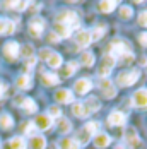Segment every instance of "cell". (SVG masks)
I'll return each mask as SVG.
<instances>
[{
    "mask_svg": "<svg viewBox=\"0 0 147 149\" xmlns=\"http://www.w3.org/2000/svg\"><path fill=\"white\" fill-rule=\"evenodd\" d=\"M57 22L67 24L70 29H79L80 28V17L75 10H60L57 14Z\"/></svg>",
    "mask_w": 147,
    "mask_h": 149,
    "instance_id": "6da1fadb",
    "label": "cell"
},
{
    "mask_svg": "<svg viewBox=\"0 0 147 149\" xmlns=\"http://www.w3.org/2000/svg\"><path fill=\"white\" fill-rule=\"evenodd\" d=\"M140 77V70L139 69H130V70H125V72H120L116 75V84L120 88H128L133 86Z\"/></svg>",
    "mask_w": 147,
    "mask_h": 149,
    "instance_id": "7a4b0ae2",
    "label": "cell"
},
{
    "mask_svg": "<svg viewBox=\"0 0 147 149\" xmlns=\"http://www.w3.org/2000/svg\"><path fill=\"white\" fill-rule=\"evenodd\" d=\"M115 65H116V57H113V55H110V53H104L103 58H101V63H99V67H98V75H99L101 79H106L108 75L111 74V70H113Z\"/></svg>",
    "mask_w": 147,
    "mask_h": 149,
    "instance_id": "3957f363",
    "label": "cell"
},
{
    "mask_svg": "<svg viewBox=\"0 0 147 149\" xmlns=\"http://www.w3.org/2000/svg\"><path fill=\"white\" fill-rule=\"evenodd\" d=\"M127 53H132V50H130V46H128L127 41H123V40H113L111 41V45H110V55L120 58V57H123Z\"/></svg>",
    "mask_w": 147,
    "mask_h": 149,
    "instance_id": "277c9868",
    "label": "cell"
},
{
    "mask_svg": "<svg viewBox=\"0 0 147 149\" xmlns=\"http://www.w3.org/2000/svg\"><path fill=\"white\" fill-rule=\"evenodd\" d=\"M44 26H46V22L43 17H33L29 21V34L33 38H40L44 31Z\"/></svg>",
    "mask_w": 147,
    "mask_h": 149,
    "instance_id": "5b68a950",
    "label": "cell"
},
{
    "mask_svg": "<svg viewBox=\"0 0 147 149\" xmlns=\"http://www.w3.org/2000/svg\"><path fill=\"white\" fill-rule=\"evenodd\" d=\"M99 91L103 93L104 98H108V100H113L115 96H116V88H115V84L111 82V79H99Z\"/></svg>",
    "mask_w": 147,
    "mask_h": 149,
    "instance_id": "8992f818",
    "label": "cell"
},
{
    "mask_svg": "<svg viewBox=\"0 0 147 149\" xmlns=\"http://www.w3.org/2000/svg\"><path fill=\"white\" fill-rule=\"evenodd\" d=\"M125 142H127V146L130 149H139L142 146V142H140V137L137 134V130L133 129V127H128L127 130H125Z\"/></svg>",
    "mask_w": 147,
    "mask_h": 149,
    "instance_id": "52a82bcc",
    "label": "cell"
},
{
    "mask_svg": "<svg viewBox=\"0 0 147 149\" xmlns=\"http://www.w3.org/2000/svg\"><path fill=\"white\" fill-rule=\"evenodd\" d=\"M91 89H92V82H91L89 77H80V79H77L75 84H74V91H75L77 94H80V96L87 94Z\"/></svg>",
    "mask_w": 147,
    "mask_h": 149,
    "instance_id": "ba28073f",
    "label": "cell"
},
{
    "mask_svg": "<svg viewBox=\"0 0 147 149\" xmlns=\"http://www.w3.org/2000/svg\"><path fill=\"white\" fill-rule=\"evenodd\" d=\"M19 52H21V48H19V43L17 41H7L3 45V55H5V58L15 60L19 57Z\"/></svg>",
    "mask_w": 147,
    "mask_h": 149,
    "instance_id": "9c48e42d",
    "label": "cell"
},
{
    "mask_svg": "<svg viewBox=\"0 0 147 149\" xmlns=\"http://www.w3.org/2000/svg\"><path fill=\"white\" fill-rule=\"evenodd\" d=\"M132 103L137 108H147V88H142V89L133 93Z\"/></svg>",
    "mask_w": 147,
    "mask_h": 149,
    "instance_id": "30bf717a",
    "label": "cell"
},
{
    "mask_svg": "<svg viewBox=\"0 0 147 149\" xmlns=\"http://www.w3.org/2000/svg\"><path fill=\"white\" fill-rule=\"evenodd\" d=\"M125 115L121 113V111H118V110H115V111H111L110 115H108V118H106V123L110 125V127H121V125H125Z\"/></svg>",
    "mask_w": 147,
    "mask_h": 149,
    "instance_id": "8fae6325",
    "label": "cell"
},
{
    "mask_svg": "<svg viewBox=\"0 0 147 149\" xmlns=\"http://www.w3.org/2000/svg\"><path fill=\"white\" fill-rule=\"evenodd\" d=\"M75 43L80 46V48H86L92 43V38H91V31L89 29H79L75 34Z\"/></svg>",
    "mask_w": 147,
    "mask_h": 149,
    "instance_id": "7c38bea8",
    "label": "cell"
},
{
    "mask_svg": "<svg viewBox=\"0 0 147 149\" xmlns=\"http://www.w3.org/2000/svg\"><path fill=\"white\" fill-rule=\"evenodd\" d=\"M34 125L38 130H48L51 125H53V118H50L48 113H41L38 118L34 120Z\"/></svg>",
    "mask_w": 147,
    "mask_h": 149,
    "instance_id": "4fadbf2b",
    "label": "cell"
},
{
    "mask_svg": "<svg viewBox=\"0 0 147 149\" xmlns=\"http://www.w3.org/2000/svg\"><path fill=\"white\" fill-rule=\"evenodd\" d=\"M92 141H94V146L98 149H104L108 148L110 144H111V137L108 134H104V132H99V134H96L92 137Z\"/></svg>",
    "mask_w": 147,
    "mask_h": 149,
    "instance_id": "5bb4252c",
    "label": "cell"
},
{
    "mask_svg": "<svg viewBox=\"0 0 147 149\" xmlns=\"http://www.w3.org/2000/svg\"><path fill=\"white\" fill-rule=\"evenodd\" d=\"M55 100L58 103H74V93L70 89H58L55 93Z\"/></svg>",
    "mask_w": 147,
    "mask_h": 149,
    "instance_id": "9a60e30c",
    "label": "cell"
},
{
    "mask_svg": "<svg viewBox=\"0 0 147 149\" xmlns=\"http://www.w3.org/2000/svg\"><path fill=\"white\" fill-rule=\"evenodd\" d=\"M57 36H58L60 40L62 38H70V34H72V29L67 26V24H62V22H57L55 24V31H53Z\"/></svg>",
    "mask_w": 147,
    "mask_h": 149,
    "instance_id": "2e32d148",
    "label": "cell"
},
{
    "mask_svg": "<svg viewBox=\"0 0 147 149\" xmlns=\"http://www.w3.org/2000/svg\"><path fill=\"white\" fill-rule=\"evenodd\" d=\"M60 81H62V79H60L57 74H53V72H44V74L41 75V82H43L44 86H57Z\"/></svg>",
    "mask_w": 147,
    "mask_h": 149,
    "instance_id": "e0dca14e",
    "label": "cell"
},
{
    "mask_svg": "<svg viewBox=\"0 0 147 149\" xmlns=\"http://www.w3.org/2000/svg\"><path fill=\"white\" fill-rule=\"evenodd\" d=\"M84 106H86L87 113H94V111H99V110H101V103H99V100H98V98H94V96L87 98V100H86V103H84Z\"/></svg>",
    "mask_w": 147,
    "mask_h": 149,
    "instance_id": "ac0fdd59",
    "label": "cell"
},
{
    "mask_svg": "<svg viewBox=\"0 0 147 149\" xmlns=\"http://www.w3.org/2000/svg\"><path fill=\"white\" fill-rule=\"evenodd\" d=\"M58 146H60V149H80L79 142L75 139H72V137H62Z\"/></svg>",
    "mask_w": 147,
    "mask_h": 149,
    "instance_id": "d6986e66",
    "label": "cell"
},
{
    "mask_svg": "<svg viewBox=\"0 0 147 149\" xmlns=\"http://www.w3.org/2000/svg\"><path fill=\"white\" fill-rule=\"evenodd\" d=\"M116 5H118L116 0H103V2H99V10L103 14H111L116 9Z\"/></svg>",
    "mask_w": 147,
    "mask_h": 149,
    "instance_id": "ffe728a7",
    "label": "cell"
},
{
    "mask_svg": "<svg viewBox=\"0 0 147 149\" xmlns=\"http://www.w3.org/2000/svg\"><path fill=\"white\" fill-rule=\"evenodd\" d=\"M106 29H108V28H106V24H103V22L98 24V26H94L92 29H89L91 31V38H92V41L101 40V38L104 36V33H106Z\"/></svg>",
    "mask_w": 147,
    "mask_h": 149,
    "instance_id": "44dd1931",
    "label": "cell"
},
{
    "mask_svg": "<svg viewBox=\"0 0 147 149\" xmlns=\"http://www.w3.org/2000/svg\"><path fill=\"white\" fill-rule=\"evenodd\" d=\"M46 63H48V67L50 69H60L62 65H63V58H62V55L60 53H51L50 55V58L46 60Z\"/></svg>",
    "mask_w": 147,
    "mask_h": 149,
    "instance_id": "7402d4cb",
    "label": "cell"
},
{
    "mask_svg": "<svg viewBox=\"0 0 147 149\" xmlns=\"http://www.w3.org/2000/svg\"><path fill=\"white\" fill-rule=\"evenodd\" d=\"M79 62H80V65H84V67H92L94 62H96V57H94L92 52H82Z\"/></svg>",
    "mask_w": 147,
    "mask_h": 149,
    "instance_id": "603a6c76",
    "label": "cell"
},
{
    "mask_svg": "<svg viewBox=\"0 0 147 149\" xmlns=\"http://www.w3.org/2000/svg\"><path fill=\"white\" fill-rule=\"evenodd\" d=\"M5 149H26V141H24V137H12L9 142H7V146Z\"/></svg>",
    "mask_w": 147,
    "mask_h": 149,
    "instance_id": "cb8c5ba5",
    "label": "cell"
},
{
    "mask_svg": "<svg viewBox=\"0 0 147 149\" xmlns=\"http://www.w3.org/2000/svg\"><path fill=\"white\" fill-rule=\"evenodd\" d=\"M21 106H22V110L26 113H36V110H38V104H36V101L33 98H24L21 101Z\"/></svg>",
    "mask_w": 147,
    "mask_h": 149,
    "instance_id": "d4e9b609",
    "label": "cell"
},
{
    "mask_svg": "<svg viewBox=\"0 0 147 149\" xmlns=\"http://www.w3.org/2000/svg\"><path fill=\"white\" fill-rule=\"evenodd\" d=\"M29 148L31 149H44L46 148V139H44L43 135H34V137H31L29 141Z\"/></svg>",
    "mask_w": 147,
    "mask_h": 149,
    "instance_id": "484cf974",
    "label": "cell"
},
{
    "mask_svg": "<svg viewBox=\"0 0 147 149\" xmlns=\"http://www.w3.org/2000/svg\"><path fill=\"white\" fill-rule=\"evenodd\" d=\"M15 84H17V88H19V89H29L31 86H33V79H31L28 74H22V75H19V77H17Z\"/></svg>",
    "mask_w": 147,
    "mask_h": 149,
    "instance_id": "4316f807",
    "label": "cell"
},
{
    "mask_svg": "<svg viewBox=\"0 0 147 149\" xmlns=\"http://www.w3.org/2000/svg\"><path fill=\"white\" fill-rule=\"evenodd\" d=\"M57 129H58V134H69L70 130H72V122L67 118H58V125H57Z\"/></svg>",
    "mask_w": 147,
    "mask_h": 149,
    "instance_id": "83f0119b",
    "label": "cell"
},
{
    "mask_svg": "<svg viewBox=\"0 0 147 149\" xmlns=\"http://www.w3.org/2000/svg\"><path fill=\"white\" fill-rule=\"evenodd\" d=\"M72 113L75 117H79V118H86L89 115L87 110H86V106H84V103H74L72 104Z\"/></svg>",
    "mask_w": 147,
    "mask_h": 149,
    "instance_id": "f1b7e54d",
    "label": "cell"
},
{
    "mask_svg": "<svg viewBox=\"0 0 147 149\" xmlns=\"http://www.w3.org/2000/svg\"><path fill=\"white\" fill-rule=\"evenodd\" d=\"M91 139H92V135L89 134V132L86 130V129H84V127L79 130V134H77V137H75V141L79 142V146H86V144H87Z\"/></svg>",
    "mask_w": 147,
    "mask_h": 149,
    "instance_id": "f546056e",
    "label": "cell"
},
{
    "mask_svg": "<svg viewBox=\"0 0 147 149\" xmlns=\"http://www.w3.org/2000/svg\"><path fill=\"white\" fill-rule=\"evenodd\" d=\"M0 127L2 129H12L14 127V120L9 113H2L0 115Z\"/></svg>",
    "mask_w": 147,
    "mask_h": 149,
    "instance_id": "4dcf8cb0",
    "label": "cell"
},
{
    "mask_svg": "<svg viewBox=\"0 0 147 149\" xmlns=\"http://www.w3.org/2000/svg\"><path fill=\"white\" fill-rule=\"evenodd\" d=\"M79 69V63L77 62H69L65 67H63V70H62V75L63 77H70V75H74V72Z\"/></svg>",
    "mask_w": 147,
    "mask_h": 149,
    "instance_id": "1f68e13d",
    "label": "cell"
},
{
    "mask_svg": "<svg viewBox=\"0 0 147 149\" xmlns=\"http://www.w3.org/2000/svg\"><path fill=\"white\" fill-rule=\"evenodd\" d=\"M24 134L28 135V137H34V135H38V129H36L34 122H28V123L24 125Z\"/></svg>",
    "mask_w": 147,
    "mask_h": 149,
    "instance_id": "d6a6232c",
    "label": "cell"
},
{
    "mask_svg": "<svg viewBox=\"0 0 147 149\" xmlns=\"http://www.w3.org/2000/svg\"><path fill=\"white\" fill-rule=\"evenodd\" d=\"M133 15V10L130 5H121V9H120V19H123V21H127V19H130Z\"/></svg>",
    "mask_w": 147,
    "mask_h": 149,
    "instance_id": "836d02e7",
    "label": "cell"
},
{
    "mask_svg": "<svg viewBox=\"0 0 147 149\" xmlns=\"http://www.w3.org/2000/svg\"><path fill=\"white\" fill-rule=\"evenodd\" d=\"M33 53H34V48H33V45H24L22 48H21V52H19V55H22L26 60L31 58V57H34Z\"/></svg>",
    "mask_w": 147,
    "mask_h": 149,
    "instance_id": "e575fe53",
    "label": "cell"
},
{
    "mask_svg": "<svg viewBox=\"0 0 147 149\" xmlns=\"http://www.w3.org/2000/svg\"><path fill=\"white\" fill-rule=\"evenodd\" d=\"M48 115H50V118H60L62 117V110H60V106H57V104H53V106H50L48 108Z\"/></svg>",
    "mask_w": 147,
    "mask_h": 149,
    "instance_id": "d590c367",
    "label": "cell"
},
{
    "mask_svg": "<svg viewBox=\"0 0 147 149\" xmlns=\"http://www.w3.org/2000/svg\"><path fill=\"white\" fill-rule=\"evenodd\" d=\"M84 129H86L91 135H94L96 132H98V129H99V123H98V122H94V120H91V122H87V123L84 125Z\"/></svg>",
    "mask_w": 147,
    "mask_h": 149,
    "instance_id": "8d00e7d4",
    "label": "cell"
},
{
    "mask_svg": "<svg viewBox=\"0 0 147 149\" xmlns=\"http://www.w3.org/2000/svg\"><path fill=\"white\" fill-rule=\"evenodd\" d=\"M14 31H15L14 21H10V19H5V29H3V34H12Z\"/></svg>",
    "mask_w": 147,
    "mask_h": 149,
    "instance_id": "74e56055",
    "label": "cell"
},
{
    "mask_svg": "<svg viewBox=\"0 0 147 149\" xmlns=\"http://www.w3.org/2000/svg\"><path fill=\"white\" fill-rule=\"evenodd\" d=\"M36 62H38V58L36 57H31V58H28L26 60V63H24V69L29 72V70H33L34 67H36Z\"/></svg>",
    "mask_w": 147,
    "mask_h": 149,
    "instance_id": "f35d334b",
    "label": "cell"
},
{
    "mask_svg": "<svg viewBox=\"0 0 147 149\" xmlns=\"http://www.w3.org/2000/svg\"><path fill=\"white\" fill-rule=\"evenodd\" d=\"M137 22H139V26H144V28H147V10H142V12L139 14V17H137Z\"/></svg>",
    "mask_w": 147,
    "mask_h": 149,
    "instance_id": "ab89813d",
    "label": "cell"
},
{
    "mask_svg": "<svg viewBox=\"0 0 147 149\" xmlns=\"http://www.w3.org/2000/svg\"><path fill=\"white\" fill-rule=\"evenodd\" d=\"M51 53H53V52H51L50 48H41L38 57H40V60H44V62H46V60L50 58V55H51Z\"/></svg>",
    "mask_w": 147,
    "mask_h": 149,
    "instance_id": "60d3db41",
    "label": "cell"
},
{
    "mask_svg": "<svg viewBox=\"0 0 147 149\" xmlns=\"http://www.w3.org/2000/svg\"><path fill=\"white\" fill-rule=\"evenodd\" d=\"M133 60V53H127V55H123V57H120V62H121V65H130Z\"/></svg>",
    "mask_w": 147,
    "mask_h": 149,
    "instance_id": "b9f144b4",
    "label": "cell"
},
{
    "mask_svg": "<svg viewBox=\"0 0 147 149\" xmlns=\"http://www.w3.org/2000/svg\"><path fill=\"white\" fill-rule=\"evenodd\" d=\"M29 7V2H15V10H24V9H28Z\"/></svg>",
    "mask_w": 147,
    "mask_h": 149,
    "instance_id": "7bdbcfd3",
    "label": "cell"
},
{
    "mask_svg": "<svg viewBox=\"0 0 147 149\" xmlns=\"http://www.w3.org/2000/svg\"><path fill=\"white\" fill-rule=\"evenodd\" d=\"M139 43L144 46V48H147V33H140L139 34Z\"/></svg>",
    "mask_w": 147,
    "mask_h": 149,
    "instance_id": "ee69618b",
    "label": "cell"
},
{
    "mask_svg": "<svg viewBox=\"0 0 147 149\" xmlns=\"http://www.w3.org/2000/svg\"><path fill=\"white\" fill-rule=\"evenodd\" d=\"M48 41H50V43H58L60 38L57 36V34H55V33H53V31H51V33L48 34Z\"/></svg>",
    "mask_w": 147,
    "mask_h": 149,
    "instance_id": "f6af8a7d",
    "label": "cell"
},
{
    "mask_svg": "<svg viewBox=\"0 0 147 149\" xmlns=\"http://www.w3.org/2000/svg\"><path fill=\"white\" fill-rule=\"evenodd\" d=\"M5 91H7V86H5V84H2V82H0V100H2V98H3V96H5Z\"/></svg>",
    "mask_w": 147,
    "mask_h": 149,
    "instance_id": "bcb514c9",
    "label": "cell"
},
{
    "mask_svg": "<svg viewBox=\"0 0 147 149\" xmlns=\"http://www.w3.org/2000/svg\"><path fill=\"white\" fill-rule=\"evenodd\" d=\"M3 29H5V19H0V34H3Z\"/></svg>",
    "mask_w": 147,
    "mask_h": 149,
    "instance_id": "7dc6e473",
    "label": "cell"
},
{
    "mask_svg": "<svg viewBox=\"0 0 147 149\" xmlns=\"http://www.w3.org/2000/svg\"><path fill=\"white\" fill-rule=\"evenodd\" d=\"M116 149H127V148H125V146H118Z\"/></svg>",
    "mask_w": 147,
    "mask_h": 149,
    "instance_id": "c3c4849f",
    "label": "cell"
}]
</instances>
